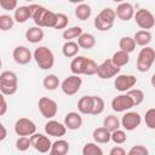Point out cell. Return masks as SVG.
<instances>
[{
    "instance_id": "1",
    "label": "cell",
    "mask_w": 155,
    "mask_h": 155,
    "mask_svg": "<svg viewBox=\"0 0 155 155\" xmlns=\"http://www.w3.org/2000/svg\"><path fill=\"white\" fill-rule=\"evenodd\" d=\"M33 57L41 70H48L54 65V54L47 46H39L34 50Z\"/></svg>"
},
{
    "instance_id": "2",
    "label": "cell",
    "mask_w": 155,
    "mask_h": 155,
    "mask_svg": "<svg viewBox=\"0 0 155 155\" xmlns=\"http://www.w3.org/2000/svg\"><path fill=\"white\" fill-rule=\"evenodd\" d=\"M115 18H116L115 10H113L110 7H105V8H103L96 16L93 24H94L97 30H99V31H108L109 29L113 28Z\"/></svg>"
},
{
    "instance_id": "3",
    "label": "cell",
    "mask_w": 155,
    "mask_h": 155,
    "mask_svg": "<svg viewBox=\"0 0 155 155\" xmlns=\"http://www.w3.org/2000/svg\"><path fill=\"white\" fill-rule=\"evenodd\" d=\"M18 90V78L15 71L5 70L0 74V91L5 96H12Z\"/></svg>"
},
{
    "instance_id": "4",
    "label": "cell",
    "mask_w": 155,
    "mask_h": 155,
    "mask_svg": "<svg viewBox=\"0 0 155 155\" xmlns=\"http://www.w3.org/2000/svg\"><path fill=\"white\" fill-rule=\"evenodd\" d=\"M155 62V50L150 46H143L137 57V70L140 73H147L153 63Z\"/></svg>"
},
{
    "instance_id": "5",
    "label": "cell",
    "mask_w": 155,
    "mask_h": 155,
    "mask_svg": "<svg viewBox=\"0 0 155 155\" xmlns=\"http://www.w3.org/2000/svg\"><path fill=\"white\" fill-rule=\"evenodd\" d=\"M134 21H136V24L140 29H145V30H149V29L154 28V25H155L154 15L151 13V11H149L147 8L137 10L134 13Z\"/></svg>"
},
{
    "instance_id": "6",
    "label": "cell",
    "mask_w": 155,
    "mask_h": 155,
    "mask_svg": "<svg viewBox=\"0 0 155 155\" xmlns=\"http://www.w3.org/2000/svg\"><path fill=\"white\" fill-rule=\"evenodd\" d=\"M81 85H82V79L80 78V75L71 74V75H69L68 78H65L61 82V88H62V91H63L64 94H67V96H74L75 93L79 92Z\"/></svg>"
},
{
    "instance_id": "7",
    "label": "cell",
    "mask_w": 155,
    "mask_h": 155,
    "mask_svg": "<svg viewBox=\"0 0 155 155\" xmlns=\"http://www.w3.org/2000/svg\"><path fill=\"white\" fill-rule=\"evenodd\" d=\"M38 107H39V111L41 113V115L46 119H53L57 115L58 105L53 99L48 97H41L38 102Z\"/></svg>"
},
{
    "instance_id": "8",
    "label": "cell",
    "mask_w": 155,
    "mask_h": 155,
    "mask_svg": "<svg viewBox=\"0 0 155 155\" xmlns=\"http://www.w3.org/2000/svg\"><path fill=\"white\" fill-rule=\"evenodd\" d=\"M15 132L17 136H28L30 137L36 132V125L33 120L28 117H21L15 122Z\"/></svg>"
},
{
    "instance_id": "9",
    "label": "cell",
    "mask_w": 155,
    "mask_h": 155,
    "mask_svg": "<svg viewBox=\"0 0 155 155\" xmlns=\"http://www.w3.org/2000/svg\"><path fill=\"white\" fill-rule=\"evenodd\" d=\"M132 107H134V103L132 101V98L130 97V94L126 93H121L116 97H114L111 99V109L115 113H124L130 110Z\"/></svg>"
},
{
    "instance_id": "10",
    "label": "cell",
    "mask_w": 155,
    "mask_h": 155,
    "mask_svg": "<svg viewBox=\"0 0 155 155\" xmlns=\"http://www.w3.org/2000/svg\"><path fill=\"white\" fill-rule=\"evenodd\" d=\"M120 69H121V68L116 67V65L113 63L111 58H110V59H105V61H103V62L98 65L97 76H98L99 79L107 80V79H110V78L116 76V75L120 73Z\"/></svg>"
},
{
    "instance_id": "11",
    "label": "cell",
    "mask_w": 155,
    "mask_h": 155,
    "mask_svg": "<svg viewBox=\"0 0 155 155\" xmlns=\"http://www.w3.org/2000/svg\"><path fill=\"white\" fill-rule=\"evenodd\" d=\"M30 140H31V147L41 153V154H45V153H50L51 150V147H52V142L50 140V138L42 133H34L30 136Z\"/></svg>"
},
{
    "instance_id": "12",
    "label": "cell",
    "mask_w": 155,
    "mask_h": 155,
    "mask_svg": "<svg viewBox=\"0 0 155 155\" xmlns=\"http://www.w3.org/2000/svg\"><path fill=\"white\" fill-rule=\"evenodd\" d=\"M137 84V78L134 75H127V74H120L115 78L114 86L115 90L119 92H127Z\"/></svg>"
},
{
    "instance_id": "13",
    "label": "cell",
    "mask_w": 155,
    "mask_h": 155,
    "mask_svg": "<svg viewBox=\"0 0 155 155\" xmlns=\"http://www.w3.org/2000/svg\"><path fill=\"white\" fill-rule=\"evenodd\" d=\"M12 58L13 61L19 64V65H25L28 64L34 57L33 53L30 52V50L27 46H17L13 48L12 51Z\"/></svg>"
},
{
    "instance_id": "14",
    "label": "cell",
    "mask_w": 155,
    "mask_h": 155,
    "mask_svg": "<svg viewBox=\"0 0 155 155\" xmlns=\"http://www.w3.org/2000/svg\"><path fill=\"white\" fill-rule=\"evenodd\" d=\"M142 122V116L137 111H127L121 119V126L126 131L136 130Z\"/></svg>"
},
{
    "instance_id": "15",
    "label": "cell",
    "mask_w": 155,
    "mask_h": 155,
    "mask_svg": "<svg viewBox=\"0 0 155 155\" xmlns=\"http://www.w3.org/2000/svg\"><path fill=\"white\" fill-rule=\"evenodd\" d=\"M45 132L47 136H51V137H56V138H61L67 132V127L64 125V122H59V121H56V120H48L46 124H45Z\"/></svg>"
},
{
    "instance_id": "16",
    "label": "cell",
    "mask_w": 155,
    "mask_h": 155,
    "mask_svg": "<svg viewBox=\"0 0 155 155\" xmlns=\"http://www.w3.org/2000/svg\"><path fill=\"white\" fill-rule=\"evenodd\" d=\"M116 17L124 22H127L130 19H132L134 17V7L131 2H127V1H124V2H120L117 6H116Z\"/></svg>"
},
{
    "instance_id": "17",
    "label": "cell",
    "mask_w": 155,
    "mask_h": 155,
    "mask_svg": "<svg viewBox=\"0 0 155 155\" xmlns=\"http://www.w3.org/2000/svg\"><path fill=\"white\" fill-rule=\"evenodd\" d=\"M64 125L70 131H76L82 126V116L81 113L70 111L64 116Z\"/></svg>"
},
{
    "instance_id": "18",
    "label": "cell",
    "mask_w": 155,
    "mask_h": 155,
    "mask_svg": "<svg viewBox=\"0 0 155 155\" xmlns=\"http://www.w3.org/2000/svg\"><path fill=\"white\" fill-rule=\"evenodd\" d=\"M30 6H31V19L34 21L35 25L44 28L45 17H46L48 8H46L41 5H36V4H31Z\"/></svg>"
},
{
    "instance_id": "19",
    "label": "cell",
    "mask_w": 155,
    "mask_h": 155,
    "mask_svg": "<svg viewBox=\"0 0 155 155\" xmlns=\"http://www.w3.org/2000/svg\"><path fill=\"white\" fill-rule=\"evenodd\" d=\"M24 36H25L28 42H30V44H39L44 39L45 33H44L41 27L35 25V27H30L29 29H27Z\"/></svg>"
},
{
    "instance_id": "20",
    "label": "cell",
    "mask_w": 155,
    "mask_h": 155,
    "mask_svg": "<svg viewBox=\"0 0 155 155\" xmlns=\"http://www.w3.org/2000/svg\"><path fill=\"white\" fill-rule=\"evenodd\" d=\"M92 137H93V140L98 144H105V143H109L111 140V132L102 126V127H97L94 128L93 133H92Z\"/></svg>"
},
{
    "instance_id": "21",
    "label": "cell",
    "mask_w": 155,
    "mask_h": 155,
    "mask_svg": "<svg viewBox=\"0 0 155 155\" xmlns=\"http://www.w3.org/2000/svg\"><path fill=\"white\" fill-rule=\"evenodd\" d=\"M86 62H87V57H85V56H75L73 58V61L70 62V71H71V74L84 75L85 74Z\"/></svg>"
},
{
    "instance_id": "22",
    "label": "cell",
    "mask_w": 155,
    "mask_h": 155,
    "mask_svg": "<svg viewBox=\"0 0 155 155\" xmlns=\"http://www.w3.org/2000/svg\"><path fill=\"white\" fill-rule=\"evenodd\" d=\"M13 18H15V21H16L17 23H21V24L25 23L29 18H31V6H30V5H29V6L23 5V6L17 7V8L15 10Z\"/></svg>"
},
{
    "instance_id": "23",
    "label": "cell",
    "mask_w": 155,
    "mask_h": 155,
    "mask_svg": "<svg viewBox=\"0 0 155 155\" xmlns=\"http://www.w3.org/2000/svg\"><path fill=\"white\" fill-rule=\"evenodd\" d=\"M70 144L65 139H57L56 142L52 143L50 154L51 155H67L69 153Z\"/></svg>"
},
{
    "instance_id": "24",
    "label": "cell",
    "mask_w": 155,
    "mask_h": 155,
    "mask_svg": "<svg viewBox=\"0 0 155 155\" xmlns=\"http://www.w3.org/2000/svg\"><path fill=\"white\" fill-rule=\"evenodd\" d=\"M93 108V96H84L78 101V110L84 115H91Z\"/></svg>"
},
{
    "instance_id": "25",
    "label": "cell",
    "mask_w": 155,
    "mask_h": 155,
    "mask_svg": "<svg viewBox=\"0 0 155 155\" xmlns=\"http://www.w3.org/2000/svg\"><path fill=\"white\" fill-rule=\"evenodd\" d=\"M78 44H79L80 48L91 50V48H93L96 46V38L91 33H82L78 38Z\"/></svg>"
},
{
    "instance_id": "26",
    "label": "cell",
    "mask_w": 155,
    "mask_h": 155,
    "mask_svg": "<svg viewBox=\"0 0 155 155\" xmlns=\"http://www.w3.org/2000/svg\"><path fill=\"white\" fill-rule=\"evenodd\" d=\"M79 50H80V46L76 41L74 40H68L63 44L62 46V52L64 54V57L67 58H73L75 57L78 53H79Z\"/></svg>"
},
{
    "instance_id": "27",
    "label": "cell",
    "mask_w": 155,
    "mask_h": 155,
    "mask_svg": "<svg viewBox=\"0 0 155 155\" xmlns=\"http://www.w3.org/2000/svg\"><path fill=\"white\" fill-rule=\"evenodd\" d=\"M151 33L149 30H145V29H140L138 31H136V34L133 35V39L136 41V44L138 46H148L151 41Z\"/></svg>"
},
{
    "instance_id": "28",
    "label": "cell",
    "mask_w": 155,
    "mask_h": 155,
    "mask_svg": "<svg viewBox=\"0 0 155 155\" xmlns=\"http://www.w3.org/2000/svg\"><path fill=\"white\" fill-rule=\"evenodd\" d=\"M92 15V8L88 4H85V2H81L76 6L75 8V17L80 21H86L91 17Z\"/></svg>"
},
{
    "instance_id": "29",
    "label": "cell",
    "mask_w": 155,
    "mask_h": 155,
    "mask_svg": "<svg viewBox=\"0 0 155 155\" xmlns=\"http://www.w3.org/2000/svg\"><path fill=\"white\" fill-rule=\"evenodd\" d=\"M42 85L45 87V90L47 91H54L61 86V81L59 78L56 74H48L42 80Z\"/></svg>"
},
{
    "instance_id": "30",
    "label": "cell",
    "mask_w": 155,
    "mask_h": 155,
    "mask_svg": "<svg viewBox=\"0 0 155 155\" xmlns=\"http://www.w3.org/2000/svg\"><path fill=\"white\" fill-rule=\"evenodd\" d=\"M111 61H113V63H114L116 67H119V68L125 67V65L128 64V62H130V53H127V52H125V51H122V50H119V51H116V52L113 54Z\"/></svg>"
},
{
    "instance_id": "31",
    "label": "cell",
    "mask_w": 155,
    "mask_h": 155,
    "mask_svg": "<svg viewBox=\"0 0 155 155\" xmlns=\"http://www.w3.org/2000/svg\"><path fill=\"white\" fill-rule=\"evenodd\" d=\"M136 45L137 44H136V41H134V39L132 36H122L120 39V41H119L120 50H122V51H125L127 53L133 52L134 48H136Z\"/></svg>"
},
{
    "instance_id": "32",
    "label": "cell",
    "mask_w": 155,
    "mask_h": 155,
    "mask_svg": "<svg viewBox=\"0 0 155 155\" xmlns=\"http://www.w3.org/2000/svg\"><path fill=\"white\" fill-rule=\"evenodd\" d=\"M82 33H84V31H82V28H81V27L74 25V27H70V28H68V29H64L62 36H63V39H64L65 41H68V40L78 39Z\"/></svg>"
},
{
    "instance_id": "33",
    "label": "cell",
    "mask_w": 155,
    "mask_h": 155,
    "mask_svg": "<svg viewBox=\"0 0 155 155\" xmlns=\"http://www.w3.org/2000/svg\"><path fill=\"white\" fill-rule=\"evenodd\" d=\"M103 126L107 127L110 132H113V131L120 128V126H121V120H119V117L115 116V115H108V116H105L104 120H103Z\"/></svg>"
},
{
    "instance_id": "34",
    "label": "cell",
    "mask_w": 155,
    "mask_h": 155,
    "mask_svg": "<svg viewBox=\"0 0 155 155\" xmlns=\"http://www.w3.org/2000/svg\"><path fill=\"white\" fill-rule=\"evenodd\" d=\"M15 22H16L15 18L11 17L10 15H6V13L0 15V29L2 31H7V30L12 29L15 25Z\"/></svg>"
},
{
    "instance_id": "35",
    "label": "cell",
    "mask_w": 155,
    "mask_h": 155,
    "mask_svg": "<svg viewBox=\"0 0 155 155\" xmlns=\"http://www.w3.org/2000/svg\"><path fill=\"white\" fill-rule=\"evenodd\" d=\"M82 155H103V150L97 143H86L82 148Z\"/></svg>"
},
{
    "instance_id": "36",
    "label": "cell",
    "mask_w": 155,
    "mask_h": 155,
    "mask_svg": "<svg viewBox=\"0 0 155 155\" xmlns=\"http://www.w3.org/2000/svg\"><path fill=\"white\" fill-rule=\"evenodd\" d=\"M127 93L132 98V101L134 103V107H137V105L143 103V101H144V92L142 90H139V88H131V90L127 91Z\"/></svg>"
},
{
    "instance_id": "37",
    "label": "cell",
    "mask_w": 155,
    "mask_h": 155,
    "mask_svg": "<svg viewBox=\"0 0 155 155\" xmlns=\"http://www.w3.org/2000/svg\"><path fill=\"white\" fill-rule=\"evenodd\" d=\"M31 147L30 137L28 136H19L16 140V149L19 151H25Z\"/></svg>"
},
{
    "instance_id": "38",
    "label": "cell",
    "mask_w": 155,
    "mask_h": 155,
    "mask_svg": "<svg viewBox=\"0 0 155 155\" xmlns=\"http://www.w3.org/2000/svg\"><path fill=\"white\" fill-rule=\"evenodd\" d=\"M104 101L102 97L99 96H93V108H92V113L91 115H99L104 111Z\"/></svg>"
},
{
    "instance_id": "39",
    "label": "cell",
    "mask_w": 155,
    "mask_h": 155,
    "mask_svg": "<svg viewBox=\"0 0 155 155\" xmlns=\"http://www.w3.org/2000/svg\"><path fill=\"white\" fill-rule=\"evenodd\" d=\"M145 126L150 130H155V108H150L145 111L144 115Z\"/></svg>"
},
{
    "instance_id": "40",
    "label": "cell",
    "mask_w": 155,
    "mask_h": 155,
    "mask_svg": "<svg viewBox=\"0 0 155 155\" xmlns=\"http://www.w3.org/2000/svg\"><path fill=\"white\" fill-rule=\"evenodd\" d=\"M111 140L115 143V144H124L126 140H127V136H126V132L124 130H115L111 132Z\"/></svg>"
},
{
    "instance_id": "41",
    "label": "cell",
    "mask_w": 155,
    "mask_h": 155,
    "mask_svg": "<svg viewBox=\"0 0 155 155\" xmlns=\"http://www.w3.org/2000/svg\"><path fill=\"white\" fill-rule=\"evenodd\" d=\"M57 23V13L48 10L45 17V22H44V27L46 28H54Z\"/></svg>"
},
{
    "instance_id": "42",
    "label": "cell",
    "mask_w": 155,
    "mask_h": 155,
    "mask_svg": "<svg viewBox=\"0 0 155 155\" xmlns=\"http://www.w3.org/2000/svg\"><path fill=\"white\" fill-rule=\"evenodd\" d=\"M97 70H98V64L93 59L87 58L86 67H85V74L84 75H97Z\"/></svg>"
},
{
    "instance_id": "43",
    "label": "cell",
    "mask_w": 155,
    "mask_h": 155,
    "mask_svg": "<svg viewBox=\"0 0 155 155\" xmlns=\"http://www.w3.org/2000/svg\"><path fill=\"white\" fill-rule=\"evenodd\" d=\"M68 22L69 19L65 13H62V12L57 13V23H56L54 29H65L68 25Z\"/></svg>"
},
{
    "instance_id": "44",
    "label": "cell",
    "mask_w": 155,
    "mask_h": 155,
    "mask_svg": "<svg viewBox=\"0 0 155 155\" xmlns=\"http://www.w3.org/2000/svg\"><path fill=\"white\" fill-rule=\"evenodd\" d=\"M128 155H148L149 154V150L144 147V145H140V144H137V145H133L128 151H127Z\"/></svg>"
},
{
    "instance_id": "45",
    "label": "cell",
    "mask_w": 155,
    "mask_h": 155,
    "mask_svg": "<svg viewBox=\"0 0 155 155\" xmlns=\"http://www.w3.org/2000/svg\"><path fill=\"white\" fill-rule=\"evenodd\" d=\"M18 0H0V7L6 11H15L17 8Z\"/></svg>"
},
{
    "instance_id": "46",
    "label": "cell",
    "mask_w": 155,
    "mask_h": 155,
    "mask_svg": "<svg viewBox=\"0 0 155 155\" xmlns=\"http://www.w3.org/2000/svg\"><path fill=\"white\" fill-rule=\"evenodd\" d=\"M109 155H126V150L117 145V147H114L110 149Z\"/></svg>"
},
{
    "instance_id": "47",
    "label": "cell",
    "mask_w": 155,
    "mask_h": 155,
    "mask_svg": "<svg viewBox=\"0 0 155 155\" xmlns=\"http://www.w3.org/2000/svg\"><path fill=\"white\" fill-rule=\"evenodd\" d=\"M7 111V103H6V99H5V94L1 93V107H0V115H5Z\"/></svg>"
},
{
    "instance_id": "48",
    "label": "cell",
    "mask_w": 155,
    "mask_h": 155,
    "mask_svg": "<svg viewBox=\"0 0 155 155\" xmlns=\"http://www.w3.org/2000/svg\"><path fill=\"white\" fill-rule=\"evenodd\" d=\"M0 130H1V134H0V142H4L5 138L7 137V131L4 124H0Z\"/></svg>"
},
{
    "instance_id": "49",
    "label": "cell",
    "mask_w": 155,
    "mask_h": 155,
    "mask_svg": "<svg viewBox=\"0 0 155 155\" xmlns=\"http://www.w3.org/2000/svg\"><path fill=\"white\" fill-rule=\"evenodd\" d=\"M69 2H71V4H76V5H79V4H81V2H84L85 0H68Z\"/></svg>"
},
{
    "instance_id": "50",
    "label": "cell",
    "mask_w": 155,
    "mask_h": 155,
    "mask_svg": "<svg viewBox=\"0 0 155 155\" xmlns=\"http://www.w3.org/2000/svg\"><path fill=\"white\" fill-rule=\"evenodd\" d=\"M150 84H151V86L155 88V74L151 76V79H150Z\"/></svg>"
},
{
    "instance_id": "51",
    "label": "cell",
    "mask_w": 155,
    "mask_h": 155,
    "mask_svg": "<svg viewBox=\"0 0 155 155\" xmlns=\"http://www.w3.org/2000/svg\"><path fill=\"white\" fill-rule=\"evenodd\" d=\"M114 2H117V4H120V2H124V1H126V0H113Z\"/></svg>"
},
{
    "instance_id": "52",
    "label": "cell",
    "mask_w": 155,
    "mask_h": 155,
    "mask_svg": "<svg viewBox=\"0 0 155 155\" xmlns=\"http://www.w3.org/2000/svg\"><path fill=\"white\" fill-rule=\"evenodd\" d=\"M25 1H33V0H25Z\"/></svg>"
}]
</instances>
